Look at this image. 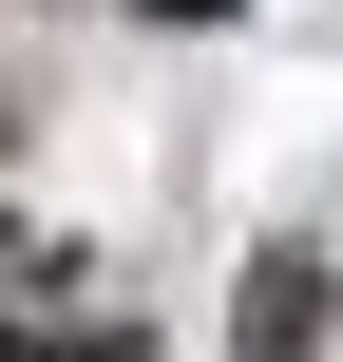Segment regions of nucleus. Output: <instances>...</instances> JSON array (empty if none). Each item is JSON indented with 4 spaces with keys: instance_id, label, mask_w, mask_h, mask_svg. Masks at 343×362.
I'll return each mask as SVG.
<instances>
[{
    "instance_id": "f257e3e1",
    "label": "nucleus",
    "mask_w": 343,
    "mask_h": 362,
    "mask_svg": "<svg viewBox=\"0 0 343 362\" xmlns=\"http://www.w3.org/2000/svg\"><path fill=\"white\" fill-rule=\"evenodd\" d=\"M325 305H343V286H325V267H306V248H286V267L248 286V344H325Z\"/></svg>"
}]
</instances>
